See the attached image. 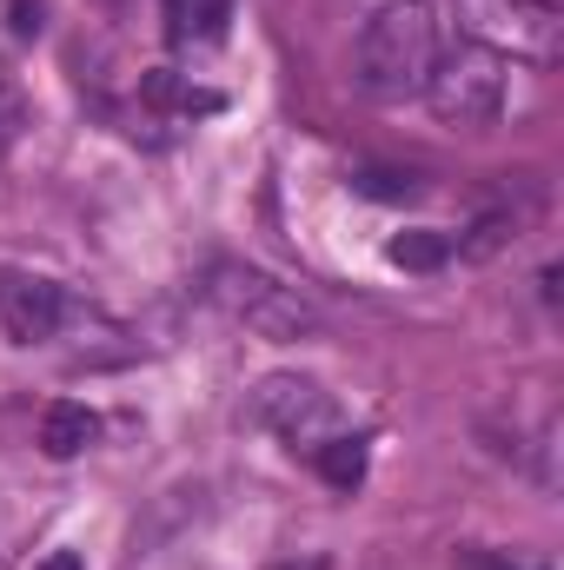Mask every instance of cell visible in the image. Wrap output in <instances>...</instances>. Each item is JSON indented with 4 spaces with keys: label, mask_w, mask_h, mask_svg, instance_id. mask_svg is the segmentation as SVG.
Here are the masks:
<instances>
[{
    "label": "cell",
    "mask_w": 564,
    "mask_h": 570,
    "mask_svg": "<svg viewBox=\"0 0 564 570\" xmlns=\"http://www.w3.org/2000/svg\"><path fill=\"white\" fill-rule=\"evenodd\" d=\"M445 53V13L438 0H386L366 33H359V87L372 100H412L431 73V60Z\"/></svg>",
    "instance_id": "cell-1"
},
{
    "label": "cell",
    "mask_w": 564,
    "mask_h": 570,
    "mask_svg": "<svg viewBox=\"0 0 564 570\" xmlns=\"http://www.w3.org/2000/svg\"><path fill=\"white\" fill-rule=\"evenodd\" d=\"M425 107L445 120V127H492L512 100V60L492 53L485 40H445V53L431 60L425 73Z\"/></svg>",
    "instance_id": "cell-2"
},
{
    "label": "cell",
    "mask_w": 564,
    "mask_h": 570,
    "mask_svg": "<svg viewBox=\"0 0 564 570\" xmlns=\"http://www.w3.org/2000/svg\"><path fill=\"white\" fill-rule=\"evenodd\" d=\"M206 298L226 312V318H240L246 332H260V338H273V345H299V338H319V312L299 298V285H280L273 273H260V266H240V259H220L213 273H206Z\"/></svg>",
    "instance_id": "cell-3"
},
{
    "label": "cell",
    "mask_w": 564,
    "mask_h": 570,
    "mask_svg": "<svg viewBox=\"0 0 564 570\" xmlns=\"http://www.w3.org/2000/svg\"><path fill=\"white\" fill-rule=\"evenodd\" d=\"M471 40H485L505 60L552 67L564 47V13L558 0H478L471 7Z\"/></svg>",
    "instance_id": "cell-4"
},
{
    "label": "cell",
    "mask_w": 564,
    "mask_h": 570,
    "mask_svg": "<svg viewBox=\"0 0 564 570\" xmlns=\"http://www.w3.org/2000/svg\"><path fill=\"white\" fill-rule=\"evenodd\" d=\"M246 419L260 431H273V438H285L292 451H299V444L312 451L319 438H332V399H325L312 379H299V372H273V379L253 385Z\"/></svg>",
    "instance_id": "cell-5"
},
{
    "label": "cell",
    "mask_w": 564,
    "mask_h": 570,
    "mask_svg": "<svg viewBox=\"0 0 564 570\" xmlns=\"http://www.w3.org/2000/svg\"><path fill=\"white\" fill-rule=\"evenodd\" d=\"M60 318H67V292L60 285L40 279V273L0 266V325H7L13 345H47L60 332Z\"/></svg>",
    "instance_id": "cell-6"
},
{
    "label": "cell",
    "mask_w": 564,
    "mask_h": 570,
    "mask_svg": "<svg viewBox=\"0 0 564 570\" xmlns=\"http://www.w3.org/2000/svg\"><path fill=\"white\" fill-rule=\"evenodd\" d=\"M140 107L193 120V114H220L226 100H220L213 87H193V80H186V73H173V67H146V73H140Z\"/></svg>",
    "instance_id": "cell-7"
},
{
    "label": "cell",
    "mask_w": 564,
    "mask_h": 570,
    "mask_svg": "<svg viewBox=\"0 0 564 570\" xmlns=\"http://www.w3.org/2000/svg\"><path fill=\"white\" fill-rule=\"evenodd\" d=\"M94 438H100V419H94L87 405H74V399L47 405V419H40V451H47V458H80Z\"/></svg>",
    "instance_id": "cell-8"
},
{
    "label": "cell",
    "mask_w": 564,
    "mask_h": 570,
    "mask_svg": "<svg viewBox=\"0 0 564 570\" xmlns=\"http://www.w3.org/2000/svg\"><path fill=\"white\" fill-rule=\"evenodd\" d=\"M159 20H166V40H220L226 20H233V0H159Z\"/></svg>",
    "instance_id": "cell-9"
},
{
    "label": "cell",
    "mask_w": 564,
    "mask_h": 570,
    "mask_svg": "<svg viewBox=\"0 0 564 570\" xmlns=\"http://www.w3.org/2000/svg\"><path fill=\"white\" fill-rule=\"evenodd\" d=\"M312 464H319V478H325V484L352 491V484L366 478V438L332 431V438H319V444H312Z\"/></svg>",
    "instance_id": "cell-10"
},
{
    "label": "cell",
    "mask_w": 564,
    "mask_h": 570,
    "mask_svg": "<svg viewBox=\"0 0 564 570\" xmlns=\"http://www.w3.org/2000/svg\"><path fill=\"white\" fill-rule=\"evenodd\" d=\"M386 259H392V266H406V273H438V266L451 259V233L412 226V233H399V239L386 246Z\"/></svg>",
    "instance_id": "cell-11"
},
{
    "label": "cell",
    "mask_w": 564,
    "mask_h": 570,
    "mask_svg": "<svg viewBox=\"0 0 564 570\" xmlns=\"http://www.w3.org/2000/svg\"><path fill=\"white\" fill-rule=\"evenodd\" d=\"M518 226H525L518 213H485V219L458 239V259H498V253L518 239Z\"/></svg>",
    "instance_id": "cell-12"
},
{
    "label": "cell",
    "mask_w": 564,
    "mask_h": 570,
    "mask_svg": "<svg viewBox=\"0 0 564 570\" xmlns=\"http://www.w3.org/2000/svg\"><path fill=\"white\" fill-rule=\"evenodd\" d=\"M366 199H412L419 186H412V173H392V166H366L359 179H352Z\"/></svg>",
    "instance_id": "cell-13"
},
{
    "label": "cell",
    "mask_w": 564,
    "mask_h": 570,
    "mask_svg": "<svg viewBox=\"0 0 564 570\" xmlns=\"http://www.w3.org/2000/svg\"><path fill=\"white\" fill-rule=\"evenodd\" d=\"M458 564H465V570H552L545 558H538V564H525L518 551H512V558H505V551H465Z\"/></svg>",
    "instance_id": "cell-14"
},
{
    "label": "cell",
    "mask_w": 564,
    "mask_h": 570,
    "mask_svg": "<svg viewBox=\"0 0 564 570\" xmlns=\"http://www.w3.org/2000/svg\"><path fill=\"white\" fill-rule=\"evenodd\" d=\"M20 114H27V107H20V87H13V73L0 67V140H13V127H20Z\"/></svg>",
    "instance_id": "cell-15"
},
{
    "label": "cell",
    "mask_w": 564,
    "mask_h": 570,
    "mask_svg": "<svg viewBox=\"0 0 564 570\" xmlns=\"http://www.w3.org/2000/svg\"><path fill=\"white\" fill-rule=\"evenodd\" d=\"M40 13H47L40 0H13V7H7V27H13V33L27 40V33H40Z\"/></svg>",
    "instance_id": "cell-16"
},
{
    "label": "cell",
    "mask_w": 564,
    "mask_h": 570,
    "mask_svg": "<svg viewBox=\"0 0 564 570\" xmlns=\"http://www.w3.org/2000/svg\"><path fill=\"white\" fill-rule=\"evenodd\" d=\"M33 570H87V564H80L74 551H54V558H40V564H33Z\"/></svg>",
    "instance_id": "cell-17"
},
{
    "label": "cell",
    "mask_w": 564,
    "mask_h": 570,
    "mask_svg": "<svg viewBox=\"0 0 564 570\" xmlns=\"http://www.w3.org/2000/svg\"><path fill=\"white\" fill-rule=\"evenodd\" d=\"M273 570H325V558H292V564H273Z\"/></svg>",
    "instance_id": "cell-18"
}]
</instances>
